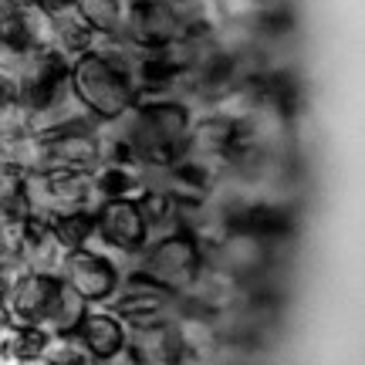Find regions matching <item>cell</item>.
<instances>
[{
	"mask_svg": "<svg viewBox=\"0 0 365 365\" xmlns=\"http://www.w3.org/2000/svg\"><path fill=\"white\" fill-rule=\"evenodd\" d=\"M193 115V108L173 95L135 98L129 112L112 122H98L105 163H129L139 170L170 166L173 159L182 156Z\"/></svg>",
	"mask_w": 365,
	"mask_h": 365,
	"instance_id": "obj_1",
	"label": "cell"
},
{
	"mask_svg": "<svg viewBox=\"0 0 365 365\" xmlns=\"http://www.w3.org/2000/svg\"><path fill=\"white\" fill-rule=\"evenodd\" d=\"M68 81L81 105L98 122H112L129 112L139 91L129 71V41L125 38H95L85 54L68 65Z\"/></svg>",
	"mask_w": 365,
	"mask_h": 365,
	"instance_id": "obj_2",
	"label": "cell"
},
{
	"mask_svg": "<svg viewBox=\"0 0 365 365\" xmlns=\"http://www.w3.org/2000/svg\"><path fill=\"white\" fill-rule=\"evenodd\" d=\"M4 304L11 312V322L44 328L54 339L75 335L78 322L85 318L88 304L61 281V274H41V271H21L11 281Z\"/></svg>",
	"mask_w": 365,
	"mask_h": 365,
	"instance_id": "obj_3",
	"label": "cell"
},
{
	"mask_svg": "<svg viewBox=\"0 0 365 365\" xmlns=\"http://www.w3.org/2000/svg\"><path fill=\"white\" fill-rule=\"evenodd\" d=\"M277 247H281V240H274L254 227L230 223L220 237H213L203 247V264L234 277L237 284L250 287L271 281L274 267H277Z\"/></svg>",
	"mask_w": 365,
	"mask_h": 365,
	"instance_id": "obj_4",
	"label": "cell"
},
{
	"mask_svg": "<svg viewBox=\"0 0 365 365\" xmlns=\"http://www.w3.org/2000/svg\"><path fill=\"white\" fill-rule=\"evenodd\" d=\"M132 267L143 271L145 277H153L156 284L182 294L190 287V281L196 277V271L203 267V244L193 237L190 227L180 223V227H173L170 234L149 240L132 257Z\"/></svg>",
	"mask_w": 365,
	"mask_h": 365,
	"instance_id": "obj_5",
	"label": "cell"
},
{
	"mask_svg": "<svg viewBox=\"0 0 365 365\" xmlns=\"http://www.w3.org/2000/svg\"><path fill=\"white\" fill-rule=\"evenodd\" d=\"M102 203L91 173L75 170H44L24 176V210L31 217L51 220L71 210H95Z\"/></svg>",
	"mask_w": 365,
	"mask_h": 365,
	"instance_id": "obj_6",
	"label": "cell"
},
{
	"mask_svg": "<svg viewBox=\"0 0 365 365\" xmlns=\"http://www.w3.org/2000/svg\"><path fill=\"white\" fill-rule=\"evenodd\" d=\"M105 308L115 318H122L125 325H159V322H170L173 314L180 312V294L156 284L143 271L129 267V271H122L115 298Z\"/></svg>",
	"mask_w": 365,
	"mask_h": 365,
	"instance_id": "obj_7",
	"label": "cell"
},
{
	"mask_svg": "<svg viewBox=\"0 0 365 365\" xmlns=\"http://www.w3.org/2000/svg\"><path fill=\"white\" fill-rule=\"evenodd\" d=\"M91 244H102V254H108L118 264L132 261L149 244V230H145L143 210L135 203V196L102 200L95 207V240Z\"/></svg>",
	"mask_w": 365,
	"mask_h": 365,
	"instance_id": "obj_8",
	"label": "cell"
},
{
	"mask_svg": "<svg viewBox=\"0 0 365 365\" xmlns=\"http://www.w3.org/2000/svg\"><path fill=\"white\" fill-rule=\"evenodd\" d=\"M61 281H65L75 294H78L88 308H105L115 298L118 281H122V267L112 261L108 254L95 247H75L65 254V261L58 267Z\"/></svg>",
	"mask_w": 365,
	"mask_h": 365,
	"instance_id": "obj_9",
	"label": "cell"
},
{
	"mask_svg": "<svg viewBox=\"0 0 365 365\" xmlns=\"http://www.w3.org/2000/svg\"><path fill=\"white\" fill-rule=\"evenodd\" d=\"M41 156H44V170L95 173L105 163L98 122H81L41 135Z\"/></svg>",
	"mask_w": 365,
	"mask_h": 365,
	"instance_id": "obj_10",
	"label": "cell"
},
{
	"mask_svg": "<svg viewBox=\"0 0 365 365\" xmlns=\"http://www.w3.org/2000/svg\"><path fill=\"white\" fill-rule=\"evenodd\" d=\"M186 34L180 4L163 0H129L122 38L135 48H170Z\"/></svg>",
	"mask_w": 365,
	"mask_h": 365,
	"instance_id": "obj_11",
	"label": "cell"
},
{
	"mask_svg": "<svg viewBox=\"0 0 365 365\" xmlns=\"http://www.w3.org/2000/svg\"><path fill=\"white\" fill-rule=\"evenodd\" d=\"M240 153V132L234 122L217 118L210 112H196L193 125L186 132V145H182V156H193L200 163H207L213 170H220L230 159Z\"/></svg>",
	"mask_w": 365,
	"mask_h": 365,
	"instance_id": "obj_12",
	"label": "cell"
},
{
	"mask_svg": "<svg viewBox=\"0 0 365 365\" xmlns=\"http://www.w3.org/2000/svg\"><path fill=\"white\" fill-rule=\"evenodd\" d=\"M71 339H78L98 365H112L122 359L125 349V322L115 318L108 308H88Z\"/></svg>",
	"mask_w": 365,
	"mask_h": 365,
	"instance_id": "obj_13",
	"label": "cell"
},
{
	"mask_svg": "<svg viewBox=\"0 0 365 365\" xmlns=\"http://www.w3.org/2000/svg\"><path fill=\"white\" fill-rule=\"evenodd\" d=\"M180 349L173 341L170 322L159 325H125V349L122 365H176Z\"/></svg>",
	"mask_w": 365,
	"mask_h": 365,
	"instance_id": "obj_14",
	"label": "cell"
},
{
	"mask_svg": "<svg viewBox=\"0 0 365 365\" xmlns=\"http://www.w3.org/2000/svg\"><path fill=\"white\" fill-rule=\"evenodd\" d=\"M81 122H98L91 118V112L81 105V98L75 95L71 81H61L58 88L38 102L31 108V132L34 135H48V132H58V129H68V125H81Z\"/></svg>",
	"mask_w": 365,
	"mask_h": 365,
	"instance_id": "obj_15",
	"label": "cell"
},
{
	"mask_svg": "<svg viewBox=\"0 0 365 365\" xmlns=\"http://www.w3.org/2000/svg\"><path fill=\"white\" fill-rule=\"evenodd\" d=\"M17 254H21L24 271L58 274V267H61L68 250L61 247V240L54 237L51 223L27 213L24 223H21V244H17Z\"/></svg>",
	"mask_w": 365,
	"mask_h": 365,
	"instance_id": "obj_16",
	"label": "cell"
},
{
	"mask_svg": "<svg viewBox=\"0 0 365 365\" xmlns=\"http://www.w3.org/2000/svg\"><path fill=\"white\" fill-rule=\"evenodd\" d=\"M54 335H48L38 325L11 322L0 335V365H34L44 359Z\"/></svg>",
	"mask_w": 365,
	"mask_h": 365,
	"instance_id": "obj_17",
	"label": "cell"
},
{
	"mask_svg": "<svg viewBox=\"0 0 365 365\" xmlns=\"http://www.w3.org/2000/svg\"><path fill=\"white\" fill-rule=\"evenodd\" d=\"M98 200H129L143 193V170L129 163H102L91 173Z\"/></svg>",
	"mask_w": 365,
	"mask_h": 365,
	"instance_id": "obj_18",
	"label": "cell"
},
{
	"mask_svg": "<svg viewBox=\"0 0 365 365\" xmlns=\"http://www.w3.org/2000/svg\"><path fill=\"white\" fill-rule=\"evenodd\" d=\"M75 7L98 38H122L129 0H78Z\"/></svg>",
	"mask_w": 365,
	"mask_h": 365,
	"instance_id": "obj_19",
	"label": "cell"
},
{
	"mask_svg": "<svg viewBox=\"0 0 365 365\" xmlns=\"http://www.w3.org/2000/svg\"><path fill=\"white\" fill-rule=\"evenodd\" d=\"M51 230L54 237L61 240L65 250H75V247H91L95 240V210H71V213H58L51 217Z\"/></svg>",
	"mask_w": 365,
	"mask_h": 365,
	"instance_id": "obj_20",
	"label": "cell"
},
{
	"mask_svg": "<svg viewBox=\"0 0 365 365\" xmlns=\"http://www.w3.org/2000/svg\"><path fill=\"white\" fill-rule=\"evenodd\" d=\"M31 135V105L21 98H0V145Z\"/></svg>",
	"mask_w": 365,
	"mask_h": 365,
	"instance_id": "obj_21",
	"label": "cell"
},
{
	"mask_svg": "<svg viewBox=\"0 0 365 365\" xmlns=\"http://www.w3.org/2000/svg\"><path fill=\"white\" fill-rule=\"evenodd\" d=\"M41 362L44 365H98L88 352H85V345H81L78 339H71V335L51 339V345H48V352H44Z\"/></svg>",
	"mask_w": 365,
	"mask_h": 365,
	"instance_id": "obj_22",
	"label": "cell"
},
{
	"mask_svg": "<svg viewBox=\"0 0 365 365\" xmlns=\"http://www.w3.org/2000/svg\"><path fill=\"white\" fill-rule=\"evenodd\" d=\"M78 0H34V7H41L44 14H61L68 7H75Z\"/></svg>",
	"mask_w": 365,
	"mask_h": 365,
	"instance_id": "obj_23",
	"label": "cell"
},
{
	"mask_svg": "<svg viewBox=\"0 0 365 365\" xmlns=\"http://www.w3.org/2000/svg\"><path fill=\"white\" fill-rule=\"evenodd\" d=\"M11 325V312H7V304H4V298H0V335H4V328Z\"/></svg>",
	"mask_w": 365,
	"mask_h": 365,
	"instance_id": "obj_24",
	"label": "cell"
},
{
	"mask_svg": "<svg viewBox=\"0 0 365 365\" xmlns=\"http://www.w3.org/2000/svg\"><path fill=\"white\" fill-rule=\"evenodd\" d=\"M24 4H34V0H4V7H24Z\"/></svg>",
	"mask_w": 365,
	"mask_h": 365,
	"instance_id": "obj_25",
	"label": "cell"
},
{
	"mask_svg": "<svg viewBox=\"0 0 365 365\" xmlns=\"http://www.w3.org/2000/svg\"><path fill=\"white\" fill-rule=\"evenodd\" d=\"M4 294H7V281L0 277V298H4Z\"/></svg>",
	"mask_w": 365,
	"mask_h": 365,
	"instance_id": "obj_26",
	"label": "cell"
},
{
	"mask_svg": "<svg viewBox=\"0 0 365 365\" xmlns=\"http://www.w3.org/2000/svg\"><path fill=\"white\" fill-rule=\"evenodd\" d=\"M163 4H182V0H163Z\"/></svg>",
	"mask_w": 365,
	"mask_h": 365,
	"instance_id": "obj_27",
	"label": "cell"
},
{
	"mask_svg": "<svg viewBox=\"0 0 365 365\" xmlns=\"http://www.w3.org/2000/svg\"><path fill=\"white\" fill-rule=\"evenodd\" d=\"M34 365H44V362H34Z\"/></svg>",
	"mask_w": 365,
	"mask_h": 365,
	"instance_id": "obj_28",
	"label": "cell"
},
{
	"mask_svg": "<svg viewBox=\"0 0 365 365\" xmlns=\"http://www.w3.org/2000/svg\"><path fill=\"white\" fill-rule=\"evenodd\" d=\"M0 7H4V0H0Z\"/></svg>",
	"mask_w": 365,
	"mask_h": 365,
	"instance_id": "obj_29",
	"label": "cell"
},
{
	"mask_svg": "<svg viewBox=\"0 0 365 365\" xmlns=\"http://www.w3.org/2000/svg\"><path fill=\"white\" fill-rule=\"evenodd\" d=\"M112 365H118V362H112Z\"/></svg>",
	"mask_w": 365,
	"mask_h": 365,
	"instance_id": "obj_30",
	"label": "cell"
}]
</instances>
